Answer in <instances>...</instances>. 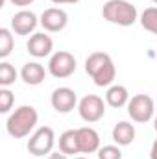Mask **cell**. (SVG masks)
<instances>
[{"label":"cell","mask_w":157,"mask_h":159,"mask_svg":"<svg viewBox=\"0 0 157 159\" xmlns=\"http://www.w3.org/2000/svg\"><path fill=\"white\" fill-rule=\"evenodd\" d=\"M85 72L96 87H111L117 78V67L107 52H92L85 59Z\"/></svg>","instance_id":"obj_1"},{"label":"cell","mask_w":157,"mask_h":159,"mask_svg":"<svg viewBox=\"0 0 157 159\" xmlns=\"http://www.w3.org/2000/svg\"><path fill=\"white\" fill-rule=\"evenodd\" d=\"M39 113L34 106H19L6 120V129L13 139H24L35 131Z\"/></svg>","instance_id":"obj_2"},{"label":"cell","mask_w":157,"mask_h":159,"mask_svg":"<svg viewBox=\"0 0 157 159\" xmlns=\"http://www.w3.org/2000/svg\"><path fill=\"white\" fill-rule=\"evenodd\" d=\"M102 15L107 22L122 28H129L139 20L137 7L128 0H107L102 7Z\"/></svg>","instance_id":"obj_3"},{"label":"cell","mask_w":157,"mask_h":159,"mask_svg":"<svg viewBox=\"0 0 157 159\" xmlns=\"http://www.w3.org/2000/svg\"><path fill=\"white\" fill-rule=\"evenodd\" d=\"M54 146H56V133L50 126H41L37 128L30 139H28V152L35 157H48L52 152H54Z\"/></svg>","instance_id":"obj_4"},{"label":"cell","mask_w":157,"mask_h":159,"mask_svg":"<svg viewBox=\"0 0 157 159\" xmlns=\"http://www.w3.org/2000/svg\"><path fill=\"white\" fill-rule=\"evenodd\" d=\"M46 69H48V74L50 76H54V78H57V80H65V78H70L76 72L78 61H76V57L70 52L57 50V52H54L48 57Z\"/></svg>","instance_id":"obj_5"},{"label":"cell","mask_w":157,"mask_h":159,"mask_svg":"<svg viewBox=\"0 0 157 159\" xmlns=\"http://www.w3.org/2000/svg\"><path fill=\"white\" fill-rule=\"evenodd\" d=\"M126 107L129 119L137 124H146L155 113V102L148 94H133Z\"/></svg>","instance_id":"obj_6"},{"label":"cell","mask_w":157,"mask_h":159,"mask_svg":"<svg viewBox=\"0 0 157 159\" xmlns=\"http://www.w3.org/2000/svg\"><path fill=\"white\" fill-rule=\"evenodd\" d=\"M78 113L81 117V120H85L87 124H94V122L104 119V115H105V102L98 94H85L78 102Z\"/></svg>","instance_id":"obj_7"},{"label":"cell","mask_w":157,"mask_h":159,"mask_svg":"<svg viewBox=\"0 0 157 159\" xmlns=\"http://www.w3.org/2000/svg\"><path fill=\"white\" fill-rule=\"evenodd\" d=\"M39 24V17L32 9H20L11 17L9 28L15 35H34Z\"/></svg>","instance_id":"obj_8"},{"label":"cell","mask_w":157,"mask_h":159,"mask_svg":"<svg viewBox=\"0 0 157 159\" xmlns=\"http://www.w3.org/2000/svg\"><path fill=\"white\" fill-rule=\"evenodd\" d=\"M78 94H76V91L74 89H70V87H57V89H54L52 91V94H50V104H52V107L57 111V113H63V115H67V113H70L72 109H76L78 107Z\"/></svg>","instance_id":"obj_9"},{"label":"cell","mask_w":157,"mask_h":159,"mask_svg":"<svg viewBox=\"0 0 157 159\" xmlns=\"http://www.w3.org/2000/svg\"><path fill=\"white\" fill-rule=\"evenodd\" d=\"M41 26L44 28V32H50V34H57L61 30L67 28L69 24V15L65 9L61 7H48L41 13L39 17Z\"/></svg>","instance_id":"obj_10"},{"label":"cell","mask_w":157,"mask_h":159,"mask_svg":"<svg viewBox=\"0 0 157 159\" xmlns=\"http://www.w3.org/2000/svg\"><path fill=\"white\" fill-rule=\"evenodd\" d=\"M52 50H54V41L46 32H35L34 35H30V39L26 43V52L35 59L50 57L54 54Z\"/></svg>","instance_id":"obj_11"},{"label":"cell","mask_w":157,"mask_h":159,"mask_svg":"<svg viewBox=\"0 0 157 159\" xmlns=\"http://www.w3.org/2000/svg\"><path fill=\"white\" fill-rule=\"evenodd\" d=\"M78 133L79 154H96L100 150V133L91 126H81L76 129Z\"/></svg>","instance_id":"obj_12"},{"label":"cell","mask_w":157,"mask_h":159,"mask_svg":"<svg viewBox=\"0 0 157 159\" xmlns=\"http://www.w3.org/2000/svg\"><path fill=\"white\" fill-rule=\"evenodd\" d=\"M46 74H48V69H44L39 61H28L20 69V80L26 85H32V87L41 85L46 78Z\"/></svg>","instance_id":"obj_13"},{"label":"cell","mask_w":157,"mask_h":159,"mask_svg":"<svg viewBox=\"0 0 157 159\" xmlns=\"http://www.w3.org/2000/svg\"><path fill=\"white\" fill-rule=\"evenodd\" d=\"M137 137V131H135V126L128 120H120L113 126V131H111V139L115 141V144L118 146H129Z\"/></svg>","instance_id":"obj_14"},{"label":"cell","mask_w":157,"mask_h":159,"mask_svg":"<svg viewBox=\"0 0 157 159\" xmlns=\"http://www.w3.org/2000/svg\"><path fill=\"white\" fill-rule=\"evenodd\" d=\"M129 98H131V96H129L128 87L118 85V83H113V85L107 87V91H105V104H107L109 107H115V109H120V107L128 106Z\"/></svg>","instance_id":"obj_15"},{"label":"cell","mask_w":157,"mask_h":159,"mask_svg":"<svg viewBox=\"0 0 157 159\" xmlns=\"http://www.w3.org/2000/svg\"><path fill=\"white\" fill-rule=\"evenodd\" d=\"M57 146H59V150L63 152V154H67L69 157L72 156H76L79 154V146H78V133H76V129H67V131H63L61 135H59V139H57Z\"/></svg>","instance_id":"obj_16"},{"label":"cell","mask_w":157,"mask_h":159,"mask_svg":"<svg viewBox=\"0 0 157 159\" xmlns=\"http://www.w3.org/2000/svg\"><path fill=\"white\" fill-rule=\"evenodd\" d=\"M139 22H141V26H142L146 32H150V34L157 35V7L155 6L146 7V9L141 13Z\"/></svg>","instance_id":"obj_17"},{"label":"cell","mask_w":157,"mask_h":159,"mask_svg":"<svg viewBox=\"0 0 157 159\" xmlns=\"http://www.w3.org/2000/svg\"><path fill=\"white\" fill-rule=\"evenodd\" d=\"M15 48V37L11 28H0V57L6 59Z\"/></svg>","instance_id":"obj_18"},{"label":"cell","mask_w":157,"mask_h":159,"mask_svg":"<svg viewBox=\"0 0 157 159\" xmlns=\"http://www.w3.org/2000/svg\"><path fill=\"white\" fill-rule=\"evenodd\" d=\"M19 76H20V72H17V69L11 63H7V61H2L0 63V87L13 85Z\"/></svg>","instance_id":"obj_19"},{"label":"cell","mask_w":157,"mask_h":159,"mask_svg":"<svg viewBox=\"0 0 157 159\" xmlns=\"http://www.w3.org/2000/svg\"><path fill=\"white\" fill-rule=\"evenodd\" d=\"M15 104V94L7 87H0V113L7 115Z\"/></svg>","instance_id":"obj_20"},{"label":"cell","mask_w":157,"mask_h":159,"mask_svg":"<svg viewBox=\"0 0 157 159\" xmlns=\"http://www.w3.org/2000/svg\"><path fill=\"white\" fill-rule=\"evenodd\" d=\"M96 156L98 159H122V150L118 144H105V146H100Z\"/></svg>","instance_id":"obj_21"},{"label":"cell","mask_w":157,"mask_h":159,"mask_svg":"<svg viewBox=\"0 0 157 159\" xmlns=\"http://www.w3.org/2000/svg\"><path fill=\"white\" fill-rule=\"evenodd\" d=\"M13 6H19V7H22V9H26V6H32L35 0H9Z\"/></svg>","instance_id":"obj_22"},{"label":"cell","mask_w":157,"mask_h":159,"mask_svg":"<svg viewBox=\"0 0 157 159\" xmlns=\"http://www.w3.org/2000/svg\"><path fill=\"white\" fill-rule=\"evenodd\" d=\"M46 159H69V156H67V154H63L61 150H57V152H52Z\"/></svg>","instance_id":"obj_23"},{"label":"cell","mask_w":157,"mask_h":159,"mask_svg":"<svg viewBox=\"0 0 157 159\" xmlns=\"http://www.w3.org/2000/svg\"><path fill=\"white\" fill-rule=\"evenodd\" d=\"M150 159H157V139L152 143V150H150Z\"/></svg>","instance_id":"obj_24"},{"label":"cell","mask_w":157,"mask_h":159,"mask_svg":"<svg viewBox=\"0 0 157 159\" xmlns=\"http://www.w3.org/2000/svg\"><path fill=\"white\" fill-rule=\"evenodd\" d=\"M52 4H57V6H61V4H78L79 0H50Z\"/></svg>","instance_id":"obj_25"},{"label":"cell","mask_w":157,"mask_h":159,"mask_svg":"<svg viewBox=\"0 0 157 159\" xmlns=\"http://www.w3.org/2000/svg\"><path fill=\"white\" fill-rule=\"evenodd\" d=\"M154 129H155V133H157V115H155V120H154Z\"/></svg>","instance_id":"obj_26"},{"label":"cell","mask_w":157,"mask_h":159,"mask_svg":"<svg viewBox=\"0 0 157 159\" xmlns=\"http://www.w3.org/2000/svg\"><path fill=\"white\" fill-rule=\"evenodd\" d=\"M72 159H89V157H85V156H74Z\"/></svg>","instance_id":"obj_27"},{"label":"cell","mask_w":157,"mask_h":159,"mask_svg":"<svg viewBox=\"0 0 157 159\" xmlns=\"http://www.w3.org/2000/svg\"><path fill=\"white\" fill-rule=\"evenodd\" d=\"M152 2H154V4H157V0H152Z\"/></svg>","instance_id":"obj_28"}]
</instances>
